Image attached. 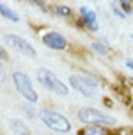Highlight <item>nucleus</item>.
<instances>
[{"instance_id": "obj_18", "label": "nucleus", "mask_w": 133, "mask_h": 135, "mask_svg": "<svg viewBox=\"0 0 133 135\" xmlns=\"http://www.w3.org/2000/svg\"><path fill=\"white\" fill-rule=\"evenodd\" d=\"M3 80V74H2V69H0V82Z\"/></svg>"}, {"instance_id": "obj_4", "label": "nucleus", "mask_w": 133, "mask_h": 135, "mask_svg": "<svg viewBox=\"0 0 133 135\" xmlns=\"http://www.w3.org/2000/svg\"><path fill=\"white\" fill-rule=\"evenodd\" d=\"M79 120L84 123H90V125H111V123H114L113 116L94 108H82L79 111Z\"/></svg>"}, {"instance_id": "obj_11", "label": "nucleus", "mask_w": 133, "mask_h": 135, "mask_svg": "<svg viewBox=\"0 0 133 135\" xmlns=\"http://www.w3.org/2000/svg\"><path fill=\"white\" fill-rule=\"evenodd\" d=\"M0 14H2L5 19L12 21V22H17V21H19V16H17V12H14L10 7H7L5 3H2V2H0Z\"/></svg>"}, {"instance_id": "obj_12", "label": "nucleus", "mask_w": 133, "mask_h": 135, "mask_svg": "<svg viewBox=\"0 0 133 135\" xmlns=\"http://www.w3.org/2000/svg\"><path fill=\"white\" fill-rule=\"evenodd\" d=\"M57 14L58 16H63V17H68V16H72V9L66 7V5H58L57 7Z\"/></svg>"}, {"instance_id": "obj_13", "label": "nucleus", "mask_w": 133, "mask_h": 135, "mask_svg": "<svg viewBox=\"0 0 133 135\" xmlns=\"http://www.w3.org/2000/svg\"><path fill=\"white\" fill-rule=\"evenodd\" d=\"M92 50L97 53H101V55H104V53L108 51V48L104 46V43H92Z\"/></svg>"}, {"instance_id": "obj_20", "label": "nucleus", "mask_w": 133, "mask_h": 135, "mask_svg": "<svg viewBox=\"0 0 133 135\" xmlns=\"http://www.w3.org/2000/svg\"><path fill=\"white\" fill-rule=\"evenodd\" d=\"M131 135H133V130H131Z\"/></svg>"}, {"instance_id": "obj_16", "label": "nucleus", "mask_w": 133, "mask_h": 135, "mask_svg": "<svg viewBox=\"0 0 133 135\" xmlns=\"http://www.w3.org/2000/svg\"><path fill=\"white\" fill-rule=\"evenodd\" d=\"M126 67L128 69H133V60H126Z\"/></svg>"}, {"instance_id": "obj_8", "label": "nucleus", "mask_w": 133, "mask_h": 135, "mask_svg": "<svg viewBox=\"0 0 133 135\" xmlns=\"http://www.w3.org/2000/svg\"><path fill=\"white\" fill-rule=\"evenodd\" d=\"M80 16H82V21L85 26H89L90 29L96 31L97 29V24H96V12L87 7H80Z\"/></svg>"}, {"instance_id": "obj_7", "label": "nucleus", "mask_w": 133, "mask_h": 135, "mask_svg": "<svg viewBox=\"0 0 133 135\" xmlns=\"http://www.w3.org/2000/svg\"><path fill=\"white\" fill-rule=\"evenodd\" d=\"M43 43L51 50H65L66 48V40L57 31H50L43 36Z\"/></svg>"}, {"instance_id": "obj_6", "label": "nucleus", "mask_w": 133, "mask_h": 135, "mask_svg": "<svg viewBox=\"0 0 133 135\" xmlns=\"http://www.w3.org/2000/svg\"><path fill=\"white\" fill-rule=\"evenodd\" d=\"M5 43L9 46H12L14 50H17L19 53L26 55V56H34V55H36V50L31 46V43H27V41L24 40V38H21V36L7 34V36H5Z\"/></svg>"}, {"instance_id": "obj_19", "label": "nucleus", "mask_w": 133, "mask_h": 135, "mask_svg": "<svg viewBox=\"0 0 133 135\" xmlns=\"http://www.w3.org/2000/svg\"><path fill=\"white\" fill-rule=\"evenodd\" d=\"M130 82H133V79H130Z\"/></svg>"}, {"instance_id": "obj_1", "label": "nucleus", "mask_w": 133, "mask_h": 135, "mask_svg": "<svg viewBox=\"0 0 133 135\" xmlns=\"http://www.w3.org/2000/svg\"><path fill=\"white\" fill-rule=\"evenodd\" d=\"M38 80H39V84L44 87V89L55 92V94H58V96H66L68 94V87H66L50 69H39L38 70Z\"/></svg>"}, {"instance_id": "obj_10", "label": "nucleus", "mask_w": 133, "mask_h": 135, "mask_svg": "<svg viewBox=\"0 0 133 135\" xmlns=\"http://www.w3.org/2000/svg\"><path fill=\"white\" fill-rule=\"evenodd\" d=\"M10 127H12L14 133H17V135H31V130L27 128L21 120H12V122H10Z\"/></svg>"}, {"instance_id": "obj_5", "label": "nucleus", "mask_w": 133, "mask_h": 135, "mask_svg": "<svg viewBox=\"0 0 133 135\" xmlns=\"http://www.w3.org/2000/svg\"><path fill=\"white\" fill-rule=\"evenodd\" d=\"M70 86L84 96H94V92H96V80L85 75H72L70 77Z\"/></svg>"}, {"instance_id": "obj_15", "label": "nucleus", "mask_w": 133, "mask_h": 135, "mask_svg": "<svg viewBox=\"0 0 133 135\" xmlns=\"http://www.w3.org/2000/svg\"><path fill=\"white\" fill-rule=\"evenodd\" d=\"M0 58H7V51L3 48H0Z\"/></svg>"}, {"instance_id": "obj_17", "label": "nucleus", "mask_w": 133, "mask_h": 135, "mask_svg": "<svg viewBox=\"0 0 133 135\" xmlns=\"http://www.w3.org/2000/svg\"><path fill=\"white\" fill-rule=\"evenodd\" d=\"M113 10H114V12H116V14H118V16H120V17H125V16H123V14H121V12H120V10H118V9H116V7H114V9H113Z\"/></svg>"}, {"instance_id": "obj_9", "label": "nucleus", "mask_w": 133, "mask_h": 135, "mask_svg": "<svg viewBox=\"0 0 133 135\" xmlns=\"http://www.w3.org/2000/svg\"><path fill=\"white\" fill-rule=\"evenodd\" d=\"M79 135H109V130L104 128L103 125H90L82 128Z\"/></svg>"}, {"instance_id": "obj_3", "label": "nucleus", "mask_w": 133, "mask_h": 135, "mask_svg": "<svg viewBox=\"0 0 133 135\" xmlns=\"http://www.w3.org/2000/svg\"><path fill=\"white\" fill-rule=\"evenodd\" d=\"M12 80H14L16 89L19 91L29 103H36L38 101V92L34 91L33 82H31V79L26 75V74H22V72H14L12 74Z\"/></svg>"}, {"instance_id": "obj_14", "label": "nucleus", "mask_w": 133, "mask_h": 135, "mask_svg": "<svg viewBox=\"0 0 133 135\" xmlns=\"http://www.w3.org/2000/svg\"><path fill=\"white\" fill-rule=\"evenodd\" d=\"M120 5L121 7H123V10H125V12H131V3L130 2H120Z\"/></svg>"}, {"instance_id": "obj_2", "label": "nucleus", "mask_w": 133, "mask_h": 135, "mask_svg": "<svg viewBox=\"0 0 133 135\" xmlns=\"http://www.w3.org/2000/svg\"><path fill=\"white\" fill-rule=\"evenodd\" d=\"M41 120H43V123L46 127H50L51 130L60 132V133H66V132H70V128H72L68 120H66L63 115L57 113V111H50V109L41 111Z\"/></svg>"}]
</instances>
